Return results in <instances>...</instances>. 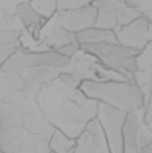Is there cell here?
<instances>
[{
    "mask_svg": "<svg viewBox=\"0 0 152 153\" xmlns=\"http://www.w3.org/2000/svg\"><path fill=\"white\" fill-rule=\"evenodd\" d=\"M74 146L75 140L57 129L54 130L48 142V147L51 153H73Z\"/></svg>",
    "mask_w": 152,
    "mask_h": 153,
    "instance_id": "obj_17",
    "label": "cell"
},
{
    "mask_svg": "<svg viewBox=\"0 0 152 153\" xmlns=\"http://www.w3.org/2000/svg\"><path fill=\"white\" fill-rule=\"evenodd\" d=\"M34 10L47 21L58 12L57 0H29Z\"/></svg>",
    "mask_w": 152,
    "mask_h": 153,
    "instance_id": "obj_18",
    "label": "cell"
},
{
    "mask_svg": "<svg viewBox=\"0 0 152 153\" xmlns=\"http://www.w3.org/2000/svg\"><path fill=\"white\" fill-rule=\"evenodd\" d=\"M59 71L47 67H31L19 72L27 92L36 99L39 89L56 78Z\"/></svg>",
    "mask_w": 152,
    "mask_h": 153,
    "instance_id": "obj_12",
    "label": "cell"
},
{
    "mask_svg": "<svg viewBox=\"0 0 152 153\" xmlns=\"http://www.w3.org/2000/svg\"><path fill=\"white\" fill-rule=\"evenodd\" d=\"M21 36L20 30H0V48L20 46Z\"/></svg>",
    "mask_w": 152,
    "mask_h": 153,
    "instance_id": "obj_20",
    "label": "cell"
},
{
    "mask_svg": "<svg viewBox=\"0 0 152 153\" xmlns=\"http://www.w3.org/2000/svg\"><path fill=\"white\" fill-rule=\"evenodd\" d=\"M114 31L118 43L137 51L152 42V22L141 15Z\"/></svg>",
    "mask_w": 152,
    "mask_h": 153,
    "instance_id": "obj_8",
    "label": "cell"
},
{
    "mask_svg": "<svg viewBox=\"0 0 152 153\" xmlns=\"http://www.w3.org/2000/svg\"><path fill=\"white\" fill-rule=\"evenodd\" d=\"M23 116L0 99V123L22 126Z\"/></svg>",
    "mask_w": 152,
    "mask_h": 153,
    "instance_id": "obj_19",
    "label": "cell"
},
{
    "mask_svg": "<svg viewBox=\"0 0 152 153\" xmlns=\"http://www.w3.org/2000/svg\"><path fill=\"white\" fill-rule=\"evenodd\" d=\"M76 39L80 45L116 41V34L113 30L102 29L96 26L77 32Z\"/></svg>",
    "mask_w": 152,
    "mask_h": 153,
    "instance_id": "obj_16",
    "label": "cell"
},
{
    "mask_svg": "<svg viewBox=\"0 0 152 153\" xmlns=\"http://www.w3.org/2000/svg\"><path fill=\"white\" fill-rule=\"evenodd\" d=\"M36 102L44 118L72 139L96 117L99 105L79 87L66 86L56 78L39 89Z\"/></svg>",
    "mask_w": 152,
    "mask_h": 153,
    "instance_id": "obj_1",
    "label": "cell"
},
{
    "mask_svg": "<svg viewBox=\"0 0 152 153\" xmlns=\"http://www.w3.org/2000/svg\"><path fill=\"white\" fill-rule=\"evenodd\" d=\"M49 136L33 133L22 126L0 123L1 153H51Z\"/></svg>",
    "mask_w": 152,
    "mask_h": 153,
    "instance_id": "obj_4",
    "label": "cell"
},
{
    "mask_svg": "<svg viewBox=\"0 0 152 153\" xmlns=\"http://www.w3.org/2000/svg\"><path fill=\"white\" fill-rule=\"evenodd\" d=\"M53 19L55 22H53L50 30L43 43L46 46V50H57L68 44L78 42L76 39V33L65 29L60 24L56 17V13L53 16Z\"/></svg>",
    "mask_w": 152,
    "mask_h": 153,
    "instance_id": "obj_15",
    "label": "cell"
},
{
    "mask_svg": "<svg viewBox=\"0 0 152 153\" xmlns=\"http://www.w3.org/2000/svg\"><path fill=\"white\" fill-rule=\"evenodd\" d=\"M139 153H152V141L139 150Z\"/></svg>",
    "mask_w": 152,
    "mask_h": 153,
    "instance_id": "obj_23",
    "label": "cell"
},
{
    "mask_svg": "<svg viewBox=\"0 0 152 153\" xmlns=\"http://www.w3.org/2000/svg\"><path fill=\"white\" fill-rule=\"evenodd\" d=\"M80 49L94 57L107 69L133 81L136 69V57L140 51L125 47L117 41L96 44H81Z\"/></svg>",
    "mask_w": 152,
    "mask_h": 153,
    "instance_id": "obj_3",
    "label": "cell"
},
{
    "mask_svg": "<svg viewBox=\"0 0 152 153\" xmlns=\"http://www.w3.org/2000/svg\"><path fill=\"white\" fill-rule=\"evenodd\" d=\"M92 1H93V0H92Z\"/></svg>",
    "mask_w": 152,
    "mask_h": 153,
    "instance_id": "obj_25",
    "label": "cell"
},
{
    "mask_svg": "<svg viewBox=\"0 0 152 153\" xmlns=\"http://www.w3.org/2000/svg\"><path fill=\"white\" fill-rule=\"evenodd\" d=\"M133 79L142 91L146 106L152 88V42L139 52L136 57V69Z\"/></svg>",
    "mask_w": 152,
    "mask_h": 153,
    "instance_id": "obj_11",
    "label": "cell"
},
{
    "mask_svg": "<svg viewBox=\"0 0 152 153\" xmlns=\"http://www.w3.org/2000/svg\"><path fill=\"white\" fill-rule=\"evenodd\" d=\"M97 15L98 11L92 4L56 13V17L60 24L67 30L74 33L95 26Z\"/></svg>",
    "mask_w": 152,
    "mask_h": 153,
    "instance_id": "obj_10",
    "label": "cell"
},
{
    "mask_svg": "<svg viewBox=\"0 0 152 153\" xmlns=\"http://www.w3.org/2000/svg\"><path fill=\"white\" fill-rule=\"evenodd\" d=\"M91 4L98 11L95 26L99 28L114 30L140 16L125 0H93Z\"/></svg>",
    "mask_w": 152,
    "mask_h": 153,
    "instance_id": "obj_6",
    "label": "cell"
},
{
    "mask_svg": "<svg viewBox=\"0 0 152 153\" xmlns=\"http://www.w3.org/2000/svg\"><path fill=\"white\" fill-rule=\"evenodd\" d=\"M141 16L152 22V0H125Z\"/></svg>",
    "mask_w": 152,
    "mask_h": 153,
    "instance_id": "obj_21",
    "label": "cell"
},
{
    "mask_svg": "<svg viewBox=\"0 0 152 153\" xmlns=\"http://www.w3.org/2000/svg\"><path fill=\"white\" fill-rule=\"evenodd\" d=\"M139 113H127L123 128V153H139Z\"/></svg>",
    "mask_w": 152,
    "mask_h": 153,
    "instance_id": "obj_14",
    "label": "cell"
},
{
    "mask_svg": "<svg viewBox=\"0 0 152 153\" xmlns=\"http://www.w3.org/2000/svg\"><path fill=\"white\" fill-rule=\"evenodd\" d=\"M79 88L88 98L125 113H140L145 108L144 95L133 81L84 80Z\"/></svg>",
    "mask_w": 152,
    "mask_h": 153,
    "instance_id": "obj_2",
    "label": "cell"
},
{
    "mask_svg": "<svg viewBox=\"0 0 152 153\" xmlns=\"http://www.w3.org/2000/svg\"><path fill=\"white\" fill-rule=\"evenodd\" d=\"M73 153H110L102 127L95 117L74 139Z\"/></svg>",
    "mask_w": 152,
    "mask_h": 153,
    "instance_id": "obj_9",
    "label": "cell"
},
{
    "mask_svg": "<svg viewBox=\"0 0 152 153\" xmlns=\"http://www.w3.org/2000/svg\"><path fill=\"white\" fill-rule=\"evenodd\" d=\"M0 153H1V152H0Z\"/></svg>",
    "mask_w": 152,
    "mask_h": 153,
    "instance_id": "obj_24",
    "label": "cell"
},
{
    "mask_svg": "<svg viewBox=\"0 0 152 153\" xmlns=\"http://www.w3.org/2000/svg\"><path fill=\"white\" fill-rule=\"evenodd\" d=\"M92 0H57L58 12L76 9L91 4Z\"/></svg>",
    "mask_w": 152,
    "mask_h": 153,
    "instance_id": "obj_22",
    "label": "cell"
},
{
    "mask_svg": "<svg viewBox=\"0 0 152 153\" xmlns=\"http://www.w3.org/2000/svg\"><path fill=\"white\" fill-rule=\"evenodd\" d=\"M70 64L71 57L56 50L30 51L21 45L4 62V67L6 71L13 73L31 67H47L61 72L67 69Z\"/></svg>",
    "mask_w": 152,
    "mask_h": 153,
    "instance_id": "obj_5",
    "label": "cell"
},
{
    "mask_svg": "<svg viewBox=\"0 0 152 153\" xmlns=\"http://www.w3.org/2000/svg\"><path fill=\"white\" fill-rule=\"evenodd\" d=\"M15 12L23 27L33 38L38 39L43 26H45L47 21L34 10L29 0L20 1L16 4Z\"/></svg>",
    "mask_w": 152,
    "mask_h": 153,
    "instance_id": "obj_13",
    "label": "cell"
},
{
    "mask_svg": "<svg viewBox=\"0 0 152 153\" xmlns=\"http://www.w3.org/2000/svg\"><path fill=\"white\" fill-rule=\"evenodd\" d=\"M125 112L104 103H99L96 118L105 134L110 153H123V128Z\"/></svg>",
    "mask_w": 152,
    "mask_h": 153,
    "instance_id": "obj_7",
    "label": "cell"
}]
</instances>
